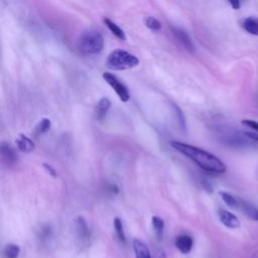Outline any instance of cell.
I'll return each mask as SVG.
<instances>
[{"label":"cell","mask_w":258,"mask_h":258,"mask_svg":"<svg viewBox=\"0 0 258 258\" xmlns=\"http://www.w3.org/2000/svg\"><path fill=\"white\" fill-rule=\"evenodd\" d=\"M76 229L78 233V238L81 239L83 242L87 241L90 237L89 228L87 226V223L83 217H78L76 221Z\"/></svg>","instance_id":"obj_11"},{"label":"cell","mask_w":258,"mask_h":258,"mask_svg":"<svg viewBox=\"0 0 258 258\" xmlns=\"http://www.w3.org/2000/svg\"><path fill=\"white\" fill-rule=\"evenodd\" d=\"M2 253L4 258H17L20 254V248L16 244H7Z\"/></svg>","instance_id":"obj_17"},{"label":"cell","mask_w":258,"mask_h":258,"mask_svg":"<svg viewBox=\"0 0 258 258\" xmlns=\"http://www.w3.org/2000/svg\"><path fill=\"white\" fill-rule=\"evenodd\" d=\"M152 227L154 229V232L156 234L157 237H161L163 229H164V222L163 220L158 217V216H154L152 217Z\"/></svg>","instance_id":"obj_20"},{"label":"cell","mask_w":258,"mask_h":258,"mask_svg":"<svg viewBox=\"0 0 258 258\" xmlns=\"http://www.w3.org/2000/svg\"><path fill=\"white\" fill-rule=\"evenodd\" d=\"M138 63L139 59L135 55L121 49L113 50L106 60V66L114 71L132 69L138 66Z\"/></svg>","instance_id":"obj_2"},{"label":"cell","mask_w":258,"mask_h":258,"mask_svg":"<svg viewBox=\"0 0 258 258\" xmlns=\"http://www.w3.org/2000/svg\"><path fill=\"white\" fill-rule=\"evenodd\" d=\"M222 200L224 201V203L226 205H228L230 208H237L238 207V199L235 198L234 196H232L231 194L229 192H226V191H220L219 192Z\"/></svg>","instance_id":"obj_19"},{"label":"cell","mask_w":258,"mask_h":258,"mask_svg":"<svg viewBox=\"0 0 258 258\" xmlns=\"http://www.w3.org/2000/svg\"><path fill=\"white\" fill-rule=\"evenodd\" d=\"M133 250L135 258H151L150 251L147 245L139 239L133 240Z\"/></svg>","instance_id":"obj_8"},{"label":"cell","mask_w":258,"mask_h":258,"mask_svg":"<svg viewBox=\"0 0 258 258\" xmlns=\"http://www.w3.org/2000/svg\"><path fill=\"white\" fill-rule=\"evenodd\" d=\"M114 229H115V232H116V235H117L118 239L122 243H125L126 242V237H125L123 223H122V220L120 218H118V217H116L114 219Z\"/></svg>","instance_id":"obj_18"},{"label":"cell","mask_w":258,"mask_h":258,"mask_svg":"<svg viewBox=\"0 0 258 258\" xmlns=\"http://www.w3.org/2000/svg\"><path fill=\"white\" fill-rule=\"evenodd\" d=\"M245 134L251 139L253 140L255 143H258V133H254V132H250V131H246Z\"/></svg>","instance_id":"obj_25"},{"label":"cell","mask_w":258,"mask_h":258,"mask_svg":"<svg viewBox=\"0 0 258 258\" xmlns=\"http://www.w3.org/2000/svg\"><path fill=\"white\" fill-rule=\"evenodd\" d=\"M218 134L220 135V139L222 140V142L236 148L248 147L251 145L252 142H254L245 134V132L241 133L235 129H220L218 131Z\"/></svg>","instance_id":"obj_4"},{"label":"cell","mask_w":258,"mask_h":258,"mask_svg":"<svg viewBox=\"0 0 258 258\" xmlns=\"http://www.w3.org/2000/svg\"><path fill=\"white\" fill-rule=\"evenodd\" d=\"M111 107V102L108 98H102L98 105H97V109H96V115L98 119H102L104 118V116L106 115V113L108 112V110Z\"/></svg>","instance_id":"obj_15"},{"label":"cell","mask_w":258,"mask_h":258,"mask_svg":"<svg viewBox=\"0 0 258 258\" xmlns=\"http://www.w3.org/2000/svg\"><path fill=\"white\" fill-rule=\"evenodd\" d=\"M218 216L221 221V223L226 226L229 229H238L240 227V221L237 218L236 215L233 213L225 210V209H220L218 211Z\"/></svg>","instance_id":"obj_6"},{"label":"cell","mask_w":258,"mask_h":258,"mask_svg":"<svg viewBox=\"0 0 258 258\" xmlns=\"http://www.w3.org/2000/svg\"><path fill=\"white\" fill-rule=\"evenodd\" d=\"M1 155L3 160L7 163V164H13L16 161L17 155L15 153V151L13 150V148L6 143H2L1 145Z\"/></svg>","instance_id":"obj_13"},{"label":"cell","mask_w":258,"mask_h":258,"mask_svg":"<svg viewBox=\"0 0 258 258\" xmlns=\"http://www.w3.org/2000/svg\"><path fill=\"white\" fill-rule=\"evenodd\" d=\"M16 145L18 147V149H20L23 152H31L35 145L34 142L27 136L20 134L17 138H16Z\"/></svg>","instance_id":"obj_12"},{"label":"cell","mask_w":258,"mask_h":258,"mask_svg":"<svg viewBox=\"0 0 258 258\" xmlns=\"http://www.w3.org/2000/svg\"><path fill=\"white\" fill-rule=\"evenodd\" d=\"M174 108V112H175V117H176V121L178 123V126L179 128L182 130V131H185V118L182 114V112L180 111V109L176 106H173Z\"/></svg>","instance_id":"obj_22"},{"label":"cell","mask_w":258,"mask_h":258,"mask_svg":"<svg viewBox=\"0 0 258 258\" xmlns=\"http://www.w3.org/2000/svg\"><path fill=\"white\" fill-rule=\"evenodd\" d=\"M103 78L114 89V91L116 92V94L118 95V97L120 98L121 101H123V102L129 101L130 94H129L127 88L121 82H119V80L114 75H112L110 73H104Z\"/></svg>","instance_id":"obj_5"},{"label":"cell","mask_w":258,"mask_h":258,"mask_svg":"<svg viewBox=\"0 0 258 258\" xmlns=\"http://www.w3.org/2000/svg\"><path fill=\"white\" fill-rule=\"evenodd\" d=\"M43 166L46 168V170L51 174V175H53V176H55L56 175V172H55V170L49 165V164H43Z\"/></svg>","instance_id":"obj_27"},{"label":"cell","mask_w":258,"mask_h":258,"mask_svg":"<svg viewBox=\"0 0 258 258\" xmlns=\"http://www.w3.org/2000/svg\"><path fill=\"white\" fill-rule=\"evenodd\" d=\"M172 29V33L174 34V36L179 40V42L188 50L192 51L195 46H194V43L191 41V39L189 38V36L187 35V33L179 28H176V27H171Z\"/></svg>","instance_id":"obj_9"},{"label":"cell","mask_w":258,"mask_h":258,"mask_svg":"<svg viewBox=\"0 0 258 258\" xmlns=\"http://www.w3.org/2000/svg\"><path fill=\"white\" fill-rule=\"evenodd\" d=\"M228 1L234 9H239L240 8V0H228Z\"/></svg>","instance_id":"obj_26"},{"label":"cell","mask_w":258,"mask_h":258,"mask_svg":"<svg viewBox=\"0 0 258 258\" xmlns=\"http://www.w3.org/2000/svg\"><path fill=\"white\" fill-rule=\"evenodd\" d=\"M242 123L246 126H248L249 128H252L256 131H258V122L257 121H254V120H249V119H245V120H242Z\"/></svg>","instance_id":"obj_24"},{"label":"cell","mask_w":258,"mask_h":258,"mask_svg":"<svg viewBox=\"0 0 258 258\" xmlns=\"http://www.w3.org/2000/svg\"><path fill=\"white\" fill-rule=\"evenodd\" d=\"M145 24L148 28H150L152 30H159L161 28L160 22L154 17H147L145 20Z\"/></svg>","instance_id":"obj_23"},{"label":"cell","mask_w":258,"mask_h":258,"mask_svg":"<svg viewBox=\"0 0 258 258\" xmlns=\"http://www.w3.org/2000/svg\"><path fill=\"white\" fill-rule=\"evenodd\" d=\"M78 46L84 53L95 54L103 49L104 39L103 36L97 31H87L79 38Z\"/></svg>","instance_id":"obj_3"},{"label":"cell","mask_w":258,"mask_h":258,"mask_svg":"<svg viewBox=\"0 0 258 258\" xmlns=\"http://www.w3.org/2000/svg\"><path fill=\"white\" fill-rule=\"evenodd\" d=\"M104 23H105V25L110 29V31L116 36V37H118L119 39H121V40H125V33H124V31L115 23V22H113L112 20H110L109 18H104Z\"/></svg>","instance_id":"obj_16"},{"label":"cell","mask_w":258,"mask_h":258,"mask_svg":"<svg viewBox=\"0 0 258 258\" xmlns=\"http://www.w3.org/2000/svg\"><path fill=\"white\" fill-rule=\"evenodd\" d=\"M51 127V122L48 118H43L40 120V122L37 124L36 126V132L39 134H43L46 133L47 131H49Z\"/></svg>","instance_id":"obj_21"},{"label":"cell","mask_w":258,"mask_h":258,"mask_svg":"<svg viewBox=\"0 0 258 258\" xmlns=\"http://www.w3.org/2000/svg\"><path fill=\"white\" fill-rule=\"evenodd\" d=\"M243 27L248 33L252 35H258V18L255 16L246 18L243 22Z\"/></svg>","instance_id":"obj_14"},{"label":"cell","mask_w":258,"mask_h":258,"mask_svg":"<svg viewBox=\"0 0 258 258\" xmlns=\"http://www.w3.org/2000/svg\"><path fill=\"white\" fill-rule=\"evenodd\" d=\"M169 144L208 172L224 173L227 170L225 163L220 158L205 149L176 140H171Z\"/></svg>","instance_id":"obj_1"},{"label":"cell","mask_w":258,"mask_h":258,"mask_svg":"<svg viewBox=\"0 0 258 258\" xmlns=\"http://www.w3.org/2000/svg\"><path fill=\"white\" fill-rule=\"evenodd\" d=\"M237 208L240 209V211L246 217H248L250 220L258 222V208L255 205H253L247 201H244L242 199H238V207Z\"/></svg>","instance_id":"obj_7"},{"label":"cell","mask_w":258,"mask_h":258,"mask_svg":"<svg viewBox=\"0 0 258 258\" xmlns=\"http://www.w3.org/2000/svg\"><path fill=\"white\" fill-rule=\"evenodd\" d=\"M192 239L187 235H180L175 239L176 248L183 254H187L192 248Z\"/></svg>","instance_id":"obj_10"}]
</instances>
